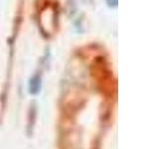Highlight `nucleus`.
<instances>
[{"label":"nucleus","mask_w":159,"mask_h":149,"mask_svg":"<svg viewBox=\"0 0 159 149\" xmlns=\"http://www.w3.org/2000/svg\"><path fill=\"white\" fill-rule=\"evenodd\" d=\"M40 88V79L38 77H34L31 79V92L36 93Z\"/></svg>","instance_id":"nucleus-1"},{"label":"nucleus","mask_w":159,"mask_h":149,"mask_svg":"<svg viewBox=\"0 0 159 149\" xmlns=\"http://www.w3.org/2000/svg\"><path fill=\"white\" fill-rule=\"evenodd\" d=\"M107 2L111 7H116L117 3H118V0H107Z\"/></svg>","instance_id":"nucleus-2"}]
</instances>
